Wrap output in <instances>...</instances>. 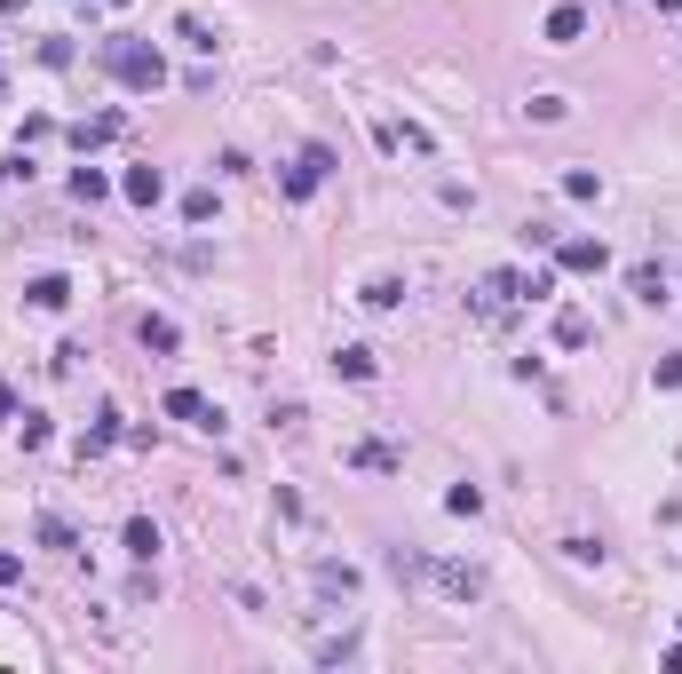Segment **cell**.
<instances>
[{"instance_id": "obj_1", "label": "cell", "mask_w": 682, "mask_h": 674, "mask_svg": "<svg viewBox=\"0 0 682 674\" xmlns=\"http://www.w3.org/2000/svg\"><path fill=\"white\" fill-rule=\"evenodd\" d=\"M104 72H112L119 88H167V64H159V48L151 40H104Z\"/></svg>"}, {"instance_id": "obj_2", "label": "cell", "mask_w": 682, "mask_h": 674, "mask_svg": "<svg viewBox=\"0 0 682 674\" xmlns=\"http://www.w3.org/2000/svg\"><path fill=\"white\" fill-rule=\"evenodd\" d=\"M603 262H611L603 238H556V270H571V278H595Z\"/></svg>"}, {"instance_id": "obj_3", "label": "cell", "mask_w": 682, "mask_h": 674, "mask_svg": "<svg viewBox=\"0 0 682 674\" xmlns=\"http://www.w3.org/2000/svg\"><path fill=\"white\" fill-rule=\"evenodd\" d=\"M326 167H334V151H318V143H310V151L286 167V191H294V199H310V191L326 183Z\"/></svg>"}, {"instance_id": "obj_4", "label": "cell", "mask_w": 682, "mask_h": 674, "mask_svg": "<svg viewBox=\"0 0 682 674\" xmlns=\"http://www.w3.org/2000/svg\"><path fill=\"white\" fill-rule=\"evenodd\" d=\"M167 413L191 421V429H223V405H207L199 389H167Z\"/></svg>"}, {"instance_id": "obj_5", "label": "cell", "mask_w": 682, "mask_h": 674, "mask_svg": "<svg viewBox=\"0 0 682 674\" xmlns=\"http://www.w3.org/2000/svg\"><path fill=\"white\" fill-rule=\"evenodd\" d=\"M429 579H437L445 595H460V603H476V595H484V571H476V563H429Z\"/></svg>"}, {"instance_id": "obj_6", "label": "cell", "mask_w": 682, "mask_h": 674, "mask_svg": "<svg viewBox=\"0 0 682 674\" xmlns=\"http://www.w3.org/2000/svg\"><path fill=\"white\" fill-rule=\"evenodd\" d=\"M119 191H127L135 207H159V199H167V175H159V167H127V175H119Z\"/></svg>"}, {"instance_id": "obj_7", "label": "cell", "mask_w": 682, "mask_h": 674, "mask_svg": "<svg viewBox=\"0 0 682 674\" xmlns=\"http://www.w3.org/2000/svg\"><path fill=\"white\" fill-rule=\"evenodd\" d=\"M540 32H548V48H571V40H579V32H587V8H548V24H540Z\"/></svg>"}, {"instance_id": "obj_8", "label": "cell", "mask_w": 682, "mask_h": 674, "mask_svg": "<svg viewBox=\"0 0 682 674\" xmlns=\"http://www.w3.org/2000/svg\"><path fill=\"white\" fill-rule=\"evenodd\" d=\"M595 341V318L587 310H556V349H587Z\"/></svg>"}, {"instance_id": "obj_9", "label": "cell", "mask_w": 682, "mask_h": 674, "mask_svg": "<svg viewBox=\"0 0 682 674\" xmlns=\"http://www.w3.org/2000/svg\"><path fill=\"white\" fill-rule=\"evenodd\" d=\"M334 373H341V381H373L381 365H373V349H365V341H349V349H334Z\"/></svg>"}, {"instance_id": "obj_10", "label": "cell", "mask_w": 682, "mask_h": 674, "mask_svg": "<svg viewBox=\"0 0 682 674\" xmlns=\"http://www.w3.org/2000/svg\"><path fill=\"white\" fill-rule=\"evenodd\" d=\"M119 127H127L119 112H96V119H80V127H72V143H80V151H96V143H112Z\"/></svg>"}, {"instance_id": "obj_11", "label": "cell", "mask_w": 682, "mask_h": 674, "mask_svg": "<svg viewBox=\"0 0 682 674\" xmlns=\"http://www.w3.org/2000/svg\"><path fill=\"white\" fill-rule=\"evenodd\" d=\"M24 294H32V310H64V302H72V278H56V270H48V278H32Z\"/></svg>"}, {"instance_id": "obj_12", "label": "cell", "mask_w": 682, "mask_h": 674, "mask_svg": "<svg viewBox=\"0 0 682 674\" xmlns=\"http://www.w3.org/2000/svg\"><path fill=\"white\" fill-rule=\"evenodd\" d=\"M127 556H135V563L159 556V524H151V516H127Z\"/></svg>"}, {"instance_id": "obj_13", "label": "cell", "mask_w": 682, "mask_h": 674, "mask_svg": "<svg viewBox=\"0 0 682 674\" xmlns=\"http://www.w3.org/2000/svg\"><path fill=\"white\" fill-rule=\"evenodd\" d=\"M119 445V413H96V429L80 437V460H96V452H112Z\"/></svg>"}, {"instance_id": "obj_14", "label": "cell", "mask_w": 682, "mask_h": 674, "mask_svg": "<svg viewBox=\"0 0 682 674\" xmlns=\"http://www.w3.org/2000/svg\"><path fill=\"white\" fill-rule=\"evenodd\" d=\"M349 460H357V468H381V476H389V468H397V445H381V437H365V445H349Z\"/></svg>"}, {"instance_id": "obj_15", "label": "cell", "mask_w": 682, "mask_h": 674, "mask_svg": "<svg viewBox=\"0 0 682 674\" xmlns=\"http://www.w3.org/2000/svg\"><path fill=\"white\" fill-rule=\"evenodd\" d=\"M357 302H365V310H397V302H405V278H373Z\"/></svg>"}, {"instance_id": "obj_16", "label": "cell", "mask_w": 682, "mask_h": 674, "mask_svg": "<svg viewBox=\"0 0 682 674\" xmlns=\"http://www.w3.org/2000/svg\"><path fill=\"white\" fill-rule=\"evenodd\" d=\"M135 334H143V349H159V357H167V349H175V318H143V326H135Z\"/></svg>"}, {"instance_id": "obj_17", "label": "cell", "mask_w": 682, "mask_h": 674, "mask_svg": "<svg viewBox=\"0 0 682 674\" xmlns=\"http://www.w3.org/2000/svg\"><path fill=\"white\" fill-rule=\"evenodd\" d=\"M175 40H191L199 56H215V32H207V16H175Z\"/></svg>"}, {"instance_id": "obj_18", "label": "cell", "mask_w": 682, "mask_h": 674, "mask_svg": "<svg viewBox=\"0 0 682 674\" xmlns=\"http://www.w3.org/2000/svg\"><path fill=\"white\" fill-rule=\"evenodd\" d=\"M104 191H112V183H104V167H80V175H72V199H80V207H96Z\"/></svg>"}, {"instance_id": "obj_19", "label": "cell", "mask_w": 682, "mask_h": 674, "mask_svg": "<svg viewBox=\"0 0 682 674\" xmlns=\"http://www.w3.org/2000/svg\"><path fill=\"white\" fill-rule=\"evenodd\" d=\"M635 302H667V270H659V262L635 270Z\"/></svg>"}, {"instance_id": "obj_20", "label": "cell", "mask_w": 682, "mask_h": 674, "mask_svg": "<svg viewBox=\"0 0 682 674\" xmlns=\"http://www.w3.org/2000/svg\"><path fill=\"white\" fill-rule=\"evenodd\" d=\"M318 587H326V595H357V571H349V563H318Z\"/></svg>"}, {"instance_id": "obj_21", "label": "cell", "mask_w": 682, "mask_h": 674, "mask_svg": "<svg viewBox=\"0 0 682 674\" xmlns=\"http://www.w3.org/2000/svg\"><path fill=\"white\" fill-rule=\"evenodd\" d=\"M32 532H40V548H72V524H64V516H56V508H48V516H40V524H32Z\"/></svg>"}, {"instance_id": "obj_22", "label": "cell", "mask_w": 682, "mask_h": 674, "mask_svg": "<svg viewBox=\"0 0 682 674\" xmlns=\"http://www.w3.org/2000/svg\"><path fill=\"white\" fill-rule=\"evenodd\" d=\"M564 199H603V183H595L587 167H571V175H564Z\"/></svg>"}, {"instance_id": "obj_23", "label": "cell", "mask_w": 682, "mask_h": 674, "mask_svg": "<svg viewBox=\"0 0 682 674\" xmlns=\"http://www.w3.org/2000/svg\"><path fill=\"white\" fill-rule=\"evenodd\" d=\"M445 508H453V516H476V508H484V492H476V484H453V492H445Z\"/></svg>"}, {"instance_id": "obj_24", "label": "cell", "mask_w": 682, "mask_h": 674, "mask_svg": "<svg viewBox=\"0 0 682 674\" xmlns=\"http://www.w3.org/2000/svg\"><path fill=\"white\" fill-rule=\"evenodd\" d=\"M318 659H326V667H341V659H357V635H326V643H318Z\"/></svg>"}, {"instance_id": "obj_25", "label": "cell", "mask_w": 682, "mask_h": 674, "mask_svg": "<svg viewBox=\"0 0 682 674\" xmlns=\"http://www.w3.org/2000/svg\"><path fill=\"white\" fill-rule=\"evenodd\" d=\"M16 579H24V556H8V548H0V587H16Z\"/></svg>"}, {"instance_id": "obj_26", "label": "cell", "mask_w": 682, "mask_h": 674, "mask_svg": "<svg viewBox=\"0 0 682 674\" xmlns=\"http://www.w3.org/2000/svg\"><path fill=\"white\" fill-rule=\"evenodd\" d=\"M659 389H682V357H659Z\"/></svg>"}, {"instance_id": "obj_27", "label": "cell", "mask_w": 682, "mask_h": 674, "mask_svg": "<svg viewBox=\"0 0 682 674\" xmlns=\"http://www.w3.org/2000/svg\"><path fill=\"white\" fill-rule=\"evenodd\" d=\"M651 8H667V16H682V0H651Z\"/></svg>"}, {"instance_id": "obj_28", "label": "cell", "mask_w": 682, "mask_h": 674, "mask_svg": "<svg viewBox=\"0 0 682 674\" xmlns=\"http://www.w3.org/2000/svg\"><path fill=\"white\" fill-rule=\"evenodd\" d=\"M16 8H24V0H0V16H16Z\"/></svg>"}, {"instance_id": "obj_29", "label": "cell", "mask_w": 682, "mask_h": 674, "mask_svg": "<svg viewBox=\"0 0 682 674\" xmlns=\"http://www.w3.org/2000/svg\"><path fill=\"white\" fill-rule=\"evenodd\" d=\"M0 96H8V80H0Z\"/></svg>"}, {"instance_id": "obj_30", "label": "cell", "mask_w": 682, "mask_h": 674, "mask_svg": "<svg viewBox=\"0 0 682 674\" xmlns=\"http://www.w3.org/2000/svg\"><path fill=\"white\" fill-rule=\"evenodd\" d=\"M119 8H127V0H119Z\"/></svg>"}]
</instances>
